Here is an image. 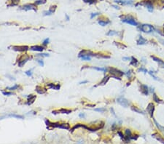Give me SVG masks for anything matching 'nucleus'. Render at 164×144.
<instances>
[{
  "mask_svg": "<svg viewBox=\"0 0 164 144\" xmlns=\"http://www.w3.org/2000/svg\"><path fill=\"white\" fill-rule=\"evenodd\" d=\"M107 71L109 73V74L114 77L116 79H119V80H121V77L124 74V73L123 71H121L120 70H119L117 68H112V67H109L107 68Z\"/></svg>",
  "mask_w": 164,
  "mask_h": 144,
  "instance_id": "nucleus-1",
  "label": "nucleus"
},
{
  "mask_svg": "<svg viewBox=\"0 0 164 144\" xmlns=\"http://www.w3.org/2000/svg\"><path fill=\"white\" fill-rule=\"evenodd\" d=\"M45 123L47 126H51L52 127H58V128H61V129H69V124H59V123H53L50 122L49 120H46Z\"/></svg>",
  "mask_w": 164,
  "mask_h": 144,
  "instance_id": "nucleus-2",
  "label": "nucleus"
},
{
  "mask_svg": "<svg viewBox=\"0 0 164 144\" xmlns=\"http://www.w3.org/2000/svg\"><path fill=\"white\" fill-rule=\"evenodd\" d=\"M138 28L140 31H142V32L147 33V34L151 33L155 30L153 26L150 25V24H142V25L138 26Z\"/></svg>",
  "mask_w": 164,
  "mask_h": 144,
  "instance_id": "nucleus-3",
  "label": "nucleus"
},
{
  "mask_svg": "<svg viewBox=\"0 0 164 144\" xmlns=\"http://www.w3.org/2000/svg\"><path fill=\"white\" fill-rule=\"evenodd\" d=\"M122 22L134 26H138V23L135 20V18H133L132 16H126L122 19Z\"/></svg>",
  "mask_w": 164,
  "mask_h": 144,
  "instance_id": "nucleus-4",
  "label": "nucleus"
},
{
  "mask_svg": "<svg viewBox=\"0 0 164 144\" xmlns=\"http://www.w3.org/2000/svg\"><path fill=\"white\" fill-rule=\"evenodd\" d=\"M31 59V57H30V56H28V55H22L20 58L18 59V66H19V67H23L25 64H26V63L28 61V60H30Z\"/></svg>",
  "mask_w": 164,
  "mask_h": 144,
  "instance_id": "nucleus-5",
  "label": "nucleus"
},
{
  "mask_svg": "<svg viewBox=\"0 0 164 144\" xmlns=\"http://www.w3.org/2000/svg\"><path fill=\"white\" fill-rule=\"evenodd\" d=\"M117 102L120 104V106H123V107H128L129 106V105H130V103H129V101L128 100H127V99H126L124 97H123V96H120V97H119L117 99Z\"/></svg>",
  "mask_w": 164,
  "mask_h": 144,
  "instance_id": "nucleus-6",
  "label": "nucleus"
},
{
  "mask_svg": "<svg viewBox=\"0 0 164 144\" xmlns=\"http://www.w3.org/2000/svg\"><path fill=\"white\" fill-rule=\"evenodd\" d=\"M144 5V6L147 7V8L148 11L150 12H153V10H154V7H153V5L152 2H151L150 1L142 2H140V3L137 4V5Z\"/></svg>",
  "mask_w": 164,
  "mask_h": 144,
  "instance_id": "nucleus-7",
  "label": "nucleus"
},
{
  "mask_svg": "<svg viewBox=\"0 0 164 144\" xmlns=\"http://www.w3.org/2000/svg\"><path fill=\"white\" fill-rule=\"evenodd\" d=\"M155 105L153 103H150L148 104V106H147V112L148 113V114L150 115V117L151 118H153V114L155 112Z\"/></svg>",
  "mask_w": 164,
  "mask_h": 144,
  "instance_id": "nucleus-8",
  "label": "nucleus"
},
{
  "mask_svg": "<svg viewBox=\"0 0 164 144\" xmlns=\"http://www.w3.org/2000/svg\"><path fill=\"white\" fill-rule=\"evenodd\" d=\"M94 55H95V53H93V52H91V51H90V50H81L80 52L79 53L78 57L80 58V57H82V56H90V57L93 56V57H94Z\"/></svg>",
  "mask_w": 164,
  "mask_h": 144,
  "instance_id": "nucleus-9",
  "label": "nucleus"
},
{
  "mask_svg": "<svg viewBox=\"0 0 164 144\" xmlns=\"http://www.w3.org/2000/svg\"><path fill=\"white\" fill-rule=\"evenodd\" d=\"M12 50H14L15 51H18V52H26L27 50H29V47L28 46H12Z\"/></svg>",
  "mask_w": 164,
  "mask_h": 144,
  "instance_id": "nucleus-10",
  "label": "nucleus"
},
{
  "mask_svg": "<svg viewBox=\"0 0 164 144\" xmlns=\"http://www.w3.org/2000/svg\"><path fill=\"white\" fill-rule=\"evenodd\" d=\"M22 10H37V6L36 5H33V4H28V5H25L24 6H23L21 7Z\"/></svg>",
  "mask_w": 164,
  "mask_h": 144,
  "instance_id": "nucleus-11",
  "label": "nucleus"
},
{
  "mask_svg": "<svg viewBox=\"0 0 164 144\" xmlns=\"http://www.w3.org/2000/svg\"><path fill=\"white\" fill-rule=\"evenodd\" d=\"M140 92L144 95H148V94H149V88H148V87L145 84H140Z\"/></svg>",
  "mask_w": 164,
  "mask_h": 144,
  "instance_id": "nucleus-12",
  "label": "nucleus"
},
{
  "mask_svg": "<svg viewBox=\"0 0 164 144\" xmlns=\"http://www.w3.org/2000/svg\"><path fill=\"white\" fill-rule=\"evenodd\" d=\"M52 113H53V114H56V113H66V114H69V113H71V110L65 109V108H61V109H60V110L53 111Z\"/></svg>",
  "mask_w": 164,
  "mask_h": 144,
  "instance_id": "nucleus-13",
  "label": "nucleus"
},
{
  "mask_svg": "<svg viewBox=\"0 0 164 144\" xmlns=\"http://www.w3.org/2000/svg\"><path fill=\"white\" fill-rule=\"evenodd\" d=\"M29 50H32V51H34V52H42L44 50V47L42 46H39V45H34L32 46Z\"/></svg>",
  "mask_w": 164,
  "mask_h": 144,
  "instance_id": "nucleus-14",
  "label": "nucleus"
},
{
  "mask_svg": "<svg viewBox=\"0 0 164 144\" xmlns=\"http://www.w3.org/2000/svg\"><path fill=\"white\" fill-rule=\"evenodd\" d=\"M115 2L118 3V4H120V5H132L133 4V1L132 0H115Z\"/></svg>",
  "mask_w": 164,
  "mask_h": 144,
  "instance_id": "nucleus-15",
  "label": "nucleus"
},
{
  "mask_svg": "<svg viewBox=\"0 0 164 144\" xmlns=\"http://www.w3.org/2000/svg\"><path fill=\"white\" fill-rule=\"evenodd\" d=\"M27 98H28V100H27V104L28 105H31L32 104L34 100L36 99V95H28L27 96Z\"/></svg>",
  "mask_w": 164,
  "mask_h": 144,
  "instance_id": "nucleus-16",
  "label": "nucleus"
},
{
  "mask_svg": "<svg viewBox=\"0 0 164 144\" xmlns=\"http://www.w3.org/2000/svg\"><path fill=\"white\" fill-rule=\"evenodd\" d=\"M147 39H144L143 36H139V38H138V39L137 40V45H145L146 43H147Z\"/></svg>",
  "mask_w": 164,
  "mask_h": 144,
  "instance_id": "nucleus-17",
  "label": "nucleus"
},
{
  "mask_svg": "<svg viewBox=\"0 0 164 144\" xmlns=\"http://www.w3.org/2000/svg\"><path fill=\"white\" fill-rule=\"evenodd\" d=\"M153 100H154V101H155L157 103H159V104L163 103V100H162L160 98H158V96L155 93H153Z\"/></svg>",
  "mask_w": 164,
  "mask_h": 144,
  "instance_id": "nucleus-18",
  "label": "nucleus"
},
{
  "mask_svg": "<svg viewBox=\"0 0 164 144\" xmlns=\"http://www.w3.org/2000/svg\"><path fill=\"white\" fill-rule=\"evenodd\" d=\"M130 64L133 66H137L139 65V61L136 58V57H134L133 56H132L131 57V62Z\"/></svg>",
  "mask_w": 164,
  "mask_h": 144,
  "instance_id": "nucleus-19",
  "label": "nucleus"
},
{
  "mask_svg": "<svg viewBox=\"0 0 164 144\" xmlns=\"http://www.w3.org/2000/svg\"><path fill=\"white\" fill-rule=\"evenodd\" d=\"M48 86H49V87L50 89H53V90H58L59 89L61 88V86L60 84H53V83H50L48 84Z\"/></svg>",
  "mask_w": 164,
  "mask_h": 144,
  "instance_id": "nucleus-20",
  "label": "nucleus"
},
{
  "mask_svg": "<svg viewBox=\"0 0 164 144\" xmlns=\"http://www.w3.org/2000/svg\"><path fill=\"white\" fill-rule=\"evenodd\" d=\"M152 136H153V138H155L157 140H158V141H160V142H161L162 143L164 144V139H163L160 135H158V133H154V134L152 135Z\"/></svg>",
  "mask_w": 164,
  "mask_h": 144,
  "instance_id": "nucleus-21",
  "label": "nucleus"
},
{
  "mask_svg": "<svg viewBox=\"0 0 164 144\" xmlns=\"http://www.w3.org/2000/svg\"><path fill=\"white\" fill-rule=\"evenodd\" d=\"M109 78H110V76H105V77H104V79L101 80V82L98 84H99V85H104L105 84L107 83V82L109 81Z\"/></svg>",
  "mask_w": 164,
  "mask_h": 144,
  "instance_id": "nucleus-22",
  "label": "nucleus"
},
{
  "mask_svg": "<svg viewBox=\"0 0 164 144\" xmlns=\"http://www.w3.org/2000/svg\"><path fill=\"white\" fill-rule=\"evenodd\" d=\"M36 91L39 93V94H44V93L46 92V90L44 89L43 87H40V86H37L36 87Z\"/></svg>",
  "mask_w": 164,
  "mask_h": 144,
  "instance_id": "nucleus-23",
  "label": "nucleus"
},
{
  "mask_svg": "<svg viewBox=\"0 0 164 144\" xmlns=\"http://www.w3.org/2000/svg\"><path fill=\"white\" fill-rule=\"evenodd\" d=\"M131 110L132 111H135V112H137V113H142V114H144V111H142L141 109H139L138 107H137V106H131Z\"/></svg>",
  "mask_w": 164,
  "mask_h": 144,
  "instance_id": "nucleus-24",
  "label": "nucleus"
},
{
  "mask_svg": "<svg viewBox=\"0 0 164 144\" xmlns=\"http://www.w3.org/2000/svg\"><path fill=\"white\" fill-rule=\"evenodd\" d=\"M94 56L98 57V58H110V56L107 55H103V54H95Z\"/></svg>",
  "mask_w": 164,
  "mask_h": 144,
  "instance_id": "nucleus-25",
  "label": "nucleus"
},
{
  "mask_svg": "<svg viewBox=\"0 0 164 144\" xmlns=\"http://www.w3.org/2000/svg\"><path fill=\"white\" fill-rule=\"evenodd\" d=\"M150 57H151V58H153L155 62H157V63H160V64H163V61H162L161 59L158 58V57H155V56H153V55H151Z\"/></svg>",
  "mask_w": 164,
  "mask_h": 144,
  "instance_id": "nucleus-26",
  "label": "nucleus"
},
{
  "mask_svg": "<svg viewBox=\"0 0 164 144\" xmlns=\"http://www.w3.org/2000/svg\"><path fill=\"white\" fill-rule=\"evenodd\" d=\"M115 44L116 45V46H117L118 48H120V49H124V48H126V47H127L125 45L122 44V43H120V42H116V41H115Z\"/></svg>",
  "mask_w": 164,
  "mask_h": 144,
  "instance_id": "nucleus-27",
  "label": "nucleus"
},
{
  "mask_svg": "<svg viewBox=\"0 0 164 144\" xmlns=\"http://www.w3.org/2000/svg\"><path fill=\"white\" fill-rule=\"evenodd\" d=\"M108 23H110V21H102V20H99L98 21V24L100 26H105Z\"/></svg>",
  "mask_w": 164,
  "mask_h": 144,
  "instance_id": "nucleus-28",
  "label": "nucleus"
},
{
  "mask_svg": "<svg viewBox=\"0 0 164 144\" xmlns=\"http://www.w3.org/2000/svg\"><path fill=\"white\" fill-rule=\"evenodd\" d=\"M19 88V85L18 84H14L12 87H7L6 89H9L10 91H12V90H18Z\"/></svg>",
  "mask_w": 164,
  "mask_h": 144,
  "instance_id": "nucleus-29",
  "label": "nucleus"
},
{
  "mask_svg": "<svg viewBox=\"0 0 164 144\" xmlns=\"http://www.w3.org/2000/svg\"><path fill=\"white\" fill-rule=\"evenodd\" d=\"M153 120H154V122H155V125H156V127L159 129V130H160V131H163L164 132V127H162V126H160L157 122H156V120L154 119V118H153Z\"/></svg>",
  "mask_w": 164,
  "mask_h": 144,
  "instance_id": "nucleus-30",
  "label": "nucleus"
},
{
  "mask_svg": "<svg viewBox=\"0 0 164 144\" xmlns=\"http://www.w3.org/2000/svg\"><path fill=\"white\" fill-rule=\"evenodd\" d=\"M91 68L95 69V70H97V71H104V72H106L107 71V68H101V67H91Z\"/></svg>",
  "mask_w": 164,
  "mask_h": 144,
  "instance_id": "nucleus-31",
  "label": "nucleus"
},
{
  "mask_svg": "<svg viewBox=\"0 0 164 144\" xmlns=\"http://www.w3.org/2000/svg\"><path fill=\"white\" fill-rule=\"evenodd\" d=\"M94 111H98V112H101V113H104V111H107V109L105 108H95Z\"/></svg>",
  "mask_w": 164,
  "mask_h": 144,
  "instance_id": "nucleus-32",
  "label": "nucleus"
},
{
  "mask_svg": "<svg viewBox=\"0 0 164 144\" xmlns=\"http://www.w3.org/2000/svg\"><path fill=\"white\" fill-rule=\"evenodd\" d=\"M81 60L82 61H91V57L90 56H82L80 57Z\"/></svg>",
  "mask_w": 164,
  "mask_h": 144,
  "instance_id": "nucleus-33",
  "label": "nucleus"
},
{
  "mask_svg": "<svg viewBox=\"0 0 164 144\" xmlns=\"http://www.w3.org/2000/svg\"><path fill=\"white\" fill-rule=\"evenodd\" d=\"M83 2L89 4H96L97 2V0H83Z\"/></svg>",
  "mask_w": 164,
  "mask_h": 144,
  "instance_id": "nucleus-34",
  "label": "nucleus"
},
{
  "mask_svg": "<svg viewBox=\"0 0 164 144\" xmlns=\"http://www.w3.org/2000/svg\"><path fill=\"white\" fill-rule=\"evenodd\" d=\"M117 34H118V32L117 31H109L107 34V36H114V35H117Z\"/></svg>",
  "mask_w": 164,
  "mask_h": 144,
  "instance_id": "nucleus-35",
  "label": "nucleus"
},
{
  "mask_svg": "<svg viewBox=\"0 0 164 144\" xmlns=\"http://www.w3.org/2000/svg\"><path fill=\"white\" fill-rule=\"evenodd\" d=\"M49 42H50V39L47 38V39H45L42 41V45L43 46H46V45H48L49 44Z\"/></svg>",
  "mask_w": 164,
  "mask_h": 144,
  "instance_id": "nucleus-36",
  "label": "nucleus"
},
{
  "mask_svg": "<svg viewBox=\"0 0 164 144\" xmlns=\"http://www.w3.org/2000/svg\"><path fill=\"white\" fill-rule=\"evenodd\" d=\"M25 74L27 75V76H28V77H32V69H30V70H28V71H25Z\"/></svg>",
  "mask_w": 164,
  "mask_h": 144,
  "instance_id": "nucleus-37",
  "label": "nucleus"
},
{
  "mask_svg": "<svg viewBox=\"0 0 164 144\" xmlns=\"http://www.w3.org/2000/svg\"><path fill=\"white\" fill-rule=\"evenodd\" d=\"M46 2V0H38V1L35 2V5H41V4H44Z\"/></svg>",
  "mask_w": 164,
  "mask_h": 144,
  "instance_id": "nucleus-38",
  "label": "nucleus"
},
{
  "mask_svg": "<svg viewBox=\"0 0 164 144\" xmlns=\"http://www.w3.org/2000/svg\"><path fill=\"white\" fill-rule=\"evenodd\" d=\"M2 94L5 96H10V95H15L12 92H2Z\"/></svg>",
  "mask_w": 164,
  "mask_h": 144,
  "instance_id": "nucleus-39",
  "label": "nucleus"
},
{
  "mask_svg": "<svg viewBox=\"0 0 164 144\" xmlns=\"http://www.w3.org/2000/svg\"><path fill=\"white\" fill-rule=\"evenodd\" d=\"M37 56L39 57H49V54H47V53H40V54H38L37 55Z\"/></svg>",
  "mask_w": 164,
  "mask_h": 144,
  "instance_id": "nucleus-40",
  "label": "nucleus"
},
{
  "mask_svg": "<svg viewBox=\"0 0 164 144\" xmlns=\"http://www.w3.org/2000/svg\"><path fill=\"white\" fill-rule=\"evenodd\" d=\"M55 9H56V6L55 5H54V6H52V7H50V10H49V11L53 14L55 11Z\"/></svg>",
  "mask_w": 164,
  "mask_h": 144,
  "instance_id": "nucleus-41",
  "label": "nucleus"
},
{
  "mask_svg": "<svg viewBox=\"0 0 164 144\" xmlns=\"http://www.w3.org/2000/svg\"><path fill=\"white\" fill-rule=\"evenodd\" d=\"M139 71H142V72H144V73H148V71L146 69V68H144V67H141L139 70H138Z\"/></svg>",
  "mask_w": 164,
  "mask_h": 144,
  "instance_id": "nucleus-42",
  "label": "nucleus"
},
{
  "mask_svg": "<svg viewBox=\"0 0 164 144\" xmlns=\"http://www.w3.org/2000/svg\"><path fill=\"white\" fill-rule=\"evenodd\" d=\"M37 62L39 63V65L40 66H44V61H43L42 59H38V60H37Z\"/></svg>",
  "mask_w": 164,
  "mask_h": 144,
  "instance_id": "nucleus-43",
  "label": "nucleus"
},
{
  "mask_svg": "<svg viewBox=\"0 0 164 144\" xmlns=\"http://www.w3.org/2000/svg\"><path fill=\"white\" fill-rule=\"evenodd\" d=\"M9 1H10V2L12 3V5H16L20 2V0H9Z\"/></svg>",
  "mask_w": 164,
  "mask_h": 144,
  "instance_id": "nucleus-44",
  "label": "nucleus"
},
{
  "mask_svg": "<svg viewBox=\"0 0 164 144\" xmlns=\"http://www.w3.org/2000/svg\"><path fill=\"white\" fill-rule=\"evenodd\" d=\"M99 15V13L98 12H95V13H92L91 15V19H93V18H95L96 16H97V15Z\"/></svg>",
  "mask_w": 164,
  "mask_h": 144,
  "instance_id": "nucleus-45",
  "label": "nucleus"
},
{
  "mask_svg": "<svg viewBox=\"0 0 164 144\" xmlns=\"http://www.w3.org/2000/svg\"><path fill=\"white\" fill-rule=\"evenodd\" d=\"M52 15V13L48 10V12H44V16H47V15Z\"/></svg>",
  "mask_w": 164,
  "mask_h": 144,
  "instance_id": "nucleus-46",
  "label": "nucleus"
},
{
  "mask_svg": "<svg viewBox=\"0 0 164 144\" xmlns=\"http://www.w3.org/2000/svg\"><path fill=\"white\" fill-rule=\"evenodd\" d=\"M79 117H80V118H85V113H80V114H79Z\"/></svg>",
  "mask_w": 164,
  "mask_h": 144,
  "instance_id": "nucleus-47",
  "label": "nucleus"
},
{
  "mask_svg": "<svg viewBox=\"0 0 164 144\" xmlns=\"http://www.w3.org/2000/svg\"><path fill=\"white\" fill-rule=\"evenodd\" d=\"M131 71H132V70H130V71H128V73H126V75L128 76V77H131Z\"/></svg>",
  "mask_w": 164,
  "mask_h": 144,
  "instance_id": "nucleus-48",
  "label": "nucleus"
},
{
  "mask_svg": "<svg viewBox=\"0 0 164 144\" xmlns=\"http://www.w3.org/2000/svg\"><path fill=\"white\" fill-rule=\"evenodd\" d=\"M87 82H88V81H87V80H84V81L80 82V84H86V83H87Z\"/></svg>",
  "mask_w": 164,
  "mask_h": 144,
  "instance_id": "nucleus-49",
  "label": "nucleus"
},
{
  "mask_svg": "<svg viewBox=\"0 0 164 144\" xmlns=\"http://www.w3.org/2000/svg\"><path fill=\"white\" fill-rule=\"evenodd\" d=\"M123 61H127V60H130V58H129V57H123Z\"/></svg>",
  "mask_w": 164,
  "mask_h": 144,
  "instance_id": "nucleus-50",
  "label": "nucleus"
},
{
  "mask_svg": "<svg viewBox=\"0 0 164 144\" xmlns=\"http://www.w3.org/2000/svg\"><path fill=\"white\" fill-rule=\"evenodd\" d=\"M112 7H115V9H118V10L120 9V7H117V6H116V5H112Z\"/></svg>",
  "mask_w": 164,
  "mask_h": 144,
  "instance_id": "nucleus-51",
  "label": "nucleus"
},
{
  "mask_svg": "<svg viewBox=\"0 0 164 144\" xmlns=\"http://www.w3.org/2000/svg\"><path fill=\"white\" fill-rule=\"evenodd\" d=\"M160 41L162 43V45H164V41H163V40H162V39H160Z\"/></svg>",
  "mask_w": 164,
  "mask_h": 144,
  "instance_id": "nucleus-52",
  "label": "nucleus"
},
{
  "mask_svg": "<svg viewBox=\"0 0 164 144\" xmlns=\"http://www.w3.org/2000/svg\"><path fill=\"white\" fill-rule=\"evenodd\" d=\"M66 21H69V16L67 15H66Z\"/></svg>",
  "mask_w": 164,
  "mask_h": 144,
  "instance_id": "nucleus-53",
  "label": "nucleus"
},
{
  "mask_svg": "<svg viewBox=\"0 0 164 144\" xmlns=\"http://www.w3.org/2000/svg\"><path fill=\"white\" fill-rule=\"evenodd\" d=\"M163 36H164V28H163Z\"/></svg>",
  "mask_w": 164,
  "mask_h": 144,
  "instance_id": "nucleus-54",
  "label": "nucleus"
},
{
  "mask_svg": "<svg viewBox=\"0 0 164 144\" xmlns=\"http://www.w3.org/2000/svg\"><path fill=\"white\" fill-rule=\"evenodd\" d=\"M163 66H164V63H163Z\"/></svg>",
  "mask_w": 164,
  "mask_h": 144,
  "instance_id": "nucleus-55",
  "label": "nucleus"
},
{
  "mask_svg": "<svg viewBox=\"0 0 164 144\" xmlns=\"http://www.w3.org/2000/svg\"><path fill=\"white\" fill-rule=\"evenodd\" d=\"M163 26H164V25H163Z\"/></svg>",
  "mask_w": 164,
  "mask_h": 144,
  "instance_id": "nucleus-56",
  "label": "nucleus"
}]
</instances>
